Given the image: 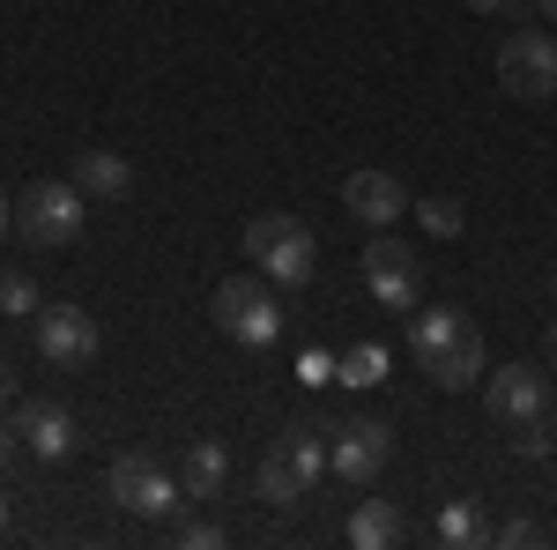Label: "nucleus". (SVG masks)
<instances>
[{"mask_svg": "<svg viewBox=\"0 0 557 550\" xmlns=\"http://www.w3.org/2000/svg\"><path fill=\"white\" fill-rule=\"evenodd\" d=\"M409 357H417L424 380H438L446 394L483 380V335H475V320L461 313V305H431V313H417V320H409Z\"/></svg>", "mask_w": 557, "mask_h": 550, "instance_id": "f257e3e1", "label": "nucleus"}, {"mask_svg": "<svg viewBox=\"0 0 557 550\" xmlns=\"http://www.w3.org/2000/svg\"><path fill=\"white\" fill-rule=\"evenodd\" d=\"M246 260H260V276H268L275 291H305V283L320 276V239H312L305 216L268 209V216L246 223Z\"/></svg>", "mask_w": 557, "mask_h": 550, "instance_id": "f03ea898", "label": "nucleus"}, {"mask_svg": "<svg viewBox=\"0 0 557 550\" xmlns=\"http://www.w3.org/2000/svg\"><path fill=\"white\" fill-rule=\"evenodd\" d=\"M83 209H89V194L75 179H38V186H23V201H15V231H23L38 254H67V246L83 239Z\"/></svg>", "mask_w": 557, "mask_h": 550, "instance_id": "7ed1b4c3", "label": "nucleus"}, {"mask_svg": "<svg viewBox=\"0 0 557 550\" xmlns=\"http://www.w3.org/2000/svg\"><path fill=\"white\" fill-rule=\"evenodd\" d=\"M209 320L223 328L231 342H246V350H268V342L283 335V305H275V283L268 276H223L209 297Z\"/></svg>", "mask_w": 557, "mask_h": 550, "instance_id": "20e7f679", "label": "nucleus"}, {"mask_svg": "<svg viewBox=\"0 0 557 550\" xmlns=\"http://www.w3.org/2000/svg\"><path fill=\"white\" fill-rule=\"evenodd\" d=\"M498 89H506V97H520V105L557 97V38H550V30L520 23L513 38L498 45Z\"/></svg>", "mask_w": 557, "mask_h": 550, "instance_id": "39448f33", "label": "nucleus"}, {"mask_svg": "<svg viewBox=\"0 0 557 550\" xmlns=\"http://www.w3.org/2000/svg\"><path fill=\"white\" fill-rule=\"evenodd\" d=\"M364 291L380 297V313H417V291H424V254H417L409 239L372 231V246H364Z\"/></svg>", "mask_w": 557, "mask_h": 550, "instance_id": "423d86ee", "label": "nucleus"}, {"mask_svg": "<svg viewBox=\"0 0 557 550\" xmlns=\"http://www.w3.org/2000/svg\"><path fill=\"white\" fill-rule=\"evenodd\" d=\"M104 491H112V506L141 513V521H164V513L186 499V491H178V476H164V468H157V454H141V447L112 454V468H104Z\"/></svg>", "mask_w": 557, "mask_h": 550, "instance_id": "0eeeda50", "label": "nucleus"}, {"mask_svg": "<svg viewBox=\"0 0 557 550\" xmlns=\"http://www.w3.org/2000/svg\"><path fill=\"white\" fill-rule=\"evenodd\" d=\"M386 454H394V431L372 424V417L335 424V439H327V468L343 476L349 491H372V484H380V468H386Z\"/></svg>", "mask_w": 557, "mask_h": 550, "instance_id": "6e6552de", "label": "nucleus"}, {"mask_svg": "<svg viewBox=\"0 0 557 550\" xmlns=\"http://www.w3.org/2000/svg\"><path fill=\"white\" fill-rule=\"evenodd\" d=\"M30 335H38V357L52 372H83L89 357H97V320H89L83 305H38Z\"/></svg>", "mask_w": 557, "mask_h": 550, "instance_id": "1a4fd4ad", "label": "nucleus"}, {"mask_svg": "<svg viewBox=\"0 0 557 550\" xmlns=\"http://www.w3.org/2000/svg\"><path fill=\"white\" fill-rule=\"evenodd\" d=\"M8 417H15V439H23L38 462H67V454H75V439H83V431H75V410H67V402H52V394H15V410H8Z\"/></svg>", "mask_w": 557, "mask_h": 550, "instance_id": "9d476101", "label": "nucleus"}, {"mask_svg": "<svg viewBox=\"0 0 557 550\" xmlns=\"http://www.w3.org/2000/svg\"><path fill=\"white\" fill-rule=\"evenodd\" d=\"M483 402H491V424L550 417V380L535 365H498V372H483Z\"/></svg>", "mask_w": 557, "mask_h": 550, "instance_id": "9b49d317", "label": "nucleus"}, {"mask_svg": "<svg viewBox=\"0 0 557 550\" xmlns=\"http://www.w3.org/2000/svg\"><path fill=\"white\" fill-rule=\"evenodd\" d=\"M343 209L364 223V231H386L394 216L409 209V186L394 179V171H349V186H343Z\"/></svg>", "mask_w": 557, "mask_h": 550, "instance_id": "f8f14e48", "label": "nucleus"}, {"mask_svg": "<svg viewBox=\"0 0 557 550\" xmlns=\"http://www.w3.org/2000/svg\"><path fill=\"white\" fill-rule=\"evenodd\" d=\"M75 186H83L89 201H127L134 164L120 157V149H83V157H75Z\"/></svg>", "mask_w": 557, "mask_h": 550, "instance_id": "ddd939ff", "label": "nucleus"}, {"mask_svg": "<svg viewBox=\"0 0 557 550\" xmlns=\"http://www.w3.org/2000/svg\"><path fill=\"white\" fill-rule=\"evenodd\" d=\"M223 476H231L223 439H194V447H186V462H178V491H186V499H215V491H223Z\"/></svg>", "mask_w": 557, "mask_h": 550, "instance_id": "4468645a", "label": "nucleus"}, {"mask_svg": "<svg viewBox=\"0 0 557 550\" xmlns=\"http://www.w3.org/2000/svg\"><path fill=\"white\" fill-rule=\"evenodd\" d=\"M438 543L446 550H475V543H498V528H491L469 499H446V506H438Z\"/></svg>", "mask_w": 557, "mask_h": 550, "instance_id": "2eb2a0df", "label": "nucleus"}, {"mask_svg": "<svg viewBox=\"0 0 557 550\" xmlns=\"http://www.w3.org/2000/svg\"><path fill=\"white\" fill-rule=\"evenodd\" d=\"M260 499H268V506L275 513H290V506H305V491H312V484H305L298 468H290V454H283V447H275V454H268V462H260Z\"/></svg>", "mask_w": 557, "mask_h": 550, "instance_id": "dca6fc26", "label": "nucleus"}, {"mask_svg": "<svg viewBox=\"0 0 557 550\" xmlns=\"http://www.w3.org/2000/svg\"><path fill=\"white\" fill-rule=\"evenodd\" d=\"M401 536V513L386 506V499H357V513H349V543L357 550H386Z\"/></svg>", "mask_w": 557, "mask_h": 550, "instance_id": "f3484780", "label": "nucleus"}, {"mask_svg": "<svg viewBox=\"0 0 557 550\" xmlns=\"http://www.w3.org/2000/svg\"><path fill=\"white\" fill-rule=\"evenodd\" d=\"M386 372H394L386 342H349L343 357H335V387H380Z\"/></svg>", "mask_w": 557, "mask_h": 550, "instance_id": "a211bd4d", "label": "nucleus"}, {"mask_svg": "<svg viewBox=\"0 0 557 550\" xmlns=\"http://www.w3.org/2000/svg\"><path fill=\"white\" fill-rule=\"evenodd\" d=\"M275 447L290 454V468H298L305 484H320V476H327V439H320V424H290Z\"/></svg>", "mask_w": 557, "mask_h": 550, "instance_id": "6ab92c4d", "label": "nucleus"}, {"mask_svg": "<svg viewBox=\"0 0 557 550\" xmlns=\"http://www.w3.org/2000/svg\"><path fill=\"white\" fill-rule=\"evenodd\" d=\"M38 283H30V276H23V268H0V313H8V320H38Z\"/></svg>", "mask_w": 557, "mask_h": 550, "instance_id": "aec40b11", "label": "nucleus"}, {"mask_svg": "<svg viewBox=\"0 0 557 550\" xmlns=\"http://www.w3.org/2000/svg\"><path fill=\"white\" fill-rule=\"evenodd\" d=\"M417 216H424L431 239H461V223H469V209H461L454 194H431V201H417Z\"/></svg>", "mask_w": 557, "mask_h": 550, "instance_id": "412c9836", "label": "nucleus"}, {"mask_svg": "<svg viewBox=\"0 0 557 550\" xmlns=\"http://www.w3.org/2000/svg\"><path fill=\"white\" fill-rule=\"evenodd\" d=\"M298 380L305 387H327V380H335V357H327V350H305V357H298Z\"/></svg>", "mask_w": 557, "mask_h": 550, "instance_id": "4be33fe9", "label": "nucleus"}, {"mask_svg": "<svg viewBox=\"0 0 557 550\" xmlns=\"http://www.w3.org/2000/svg\"><path fill=\"white\" fill-rule=\"evenodd\" d=\"M498 543H506V550H528V543H543V528H535V521H498Z\"/></svg>", "mask_w": 557, "mask_h": 550, "instance_id": "5701e85b", "label": "nucleus"}, {"mask_svg": "<svg viewBox=\"0 0 557 550\" xmlns=\"http://www.w3.org/2000/svg\"><path fill=\"white\" fill-rule=\"evenodd\" d=\"M178 543H186V550H215V543H223V528H215V521H186Z\"/></svg>", "mask_w": 557, "mask_h": 550, "instance_id": "b1692460", "label": "nucleus"}, {"mask_svg": "<svg viewBox=\"0 0 557 550\" xmlns=\"http://www.w3.org/2000/svg\"><path fill=\"white\" fill-rule=\"evenodd\" d=\"M15 447H23V439H15V417H0V468L15 462Z\"/></svg>", "mask_w": 557, "mask_h": 550, "instance_id": "393cba45", "label": "nucleus"}, {"mask_svg": "<svg viewBox=\"0 0 557 550\" xmlns=\"http://www.w3.org/2000/svg\"><path fill=\"white\" fill-rule=\"evenodd\" d=\"M0 402H15V365L0 357Z\"/></svg>", "mask_w": 557, "mask_h": 550, "instance_id": "a878e982", "label": "nucleus"}, {"mask_svg": "<svg viewBox=\"0 0 557 550\" xmlns=\"http://www.w3.org/2000/svg\"><path fill=\"white\" fill-rule=\"evenodd\" d=\"M15 231V201H8V186H0V239Z\"/></svg>", "mask_w": 557, "mask_h": 550, "instance_id": "bb28decb", "label": "nucleus"}, {"mask_svg": "<svg viewBox=\"0 0 557 550\" xmlns=\"http://www.w3.org/2000/svg\"><path fill=\"white\" fill-rule=\"evenodd\" d=\"M461 8H475V15H498V8H520V0H461Z\"/></svg>", "mask_w": 557, "mask_h": 550, "instance_id": "cd10ccee", "label": "nucleus"}, {"mask_svg": "<svg viewBox=\"0 0 557 550\" xmlns=\"http://www.w3.org/2000/svg\"><path fill=\"white\" fill-rule=\"evenodd\" d=\"M535 8H543V23H557V0H535Z\"/></svg>", "mask_w": 557, "mask_h": 550, "instance_id": "c85d7f7f", "label": "nucleus"}, {"mask_svg": "<svg viewBox=\"0 0 557 550\" xmlns=\"http://www.w3.org/2000/svg\"><path fill=\"white\" fill-rule=\"evenodd\" d=\"M0 536H8V491H0Z\"/></svg>", "mask_w": 557, "mask_h": 550, "instance_id": "c756f323", "label": "nucleus"}, {"mask_svg": "<svg viewBox=\"0 0 557 550\" xmlns=\"http://www.w3.org/2000/svg\"><path fill=\"white\" fill-rule=\"evenodd\" d=\"M550 357H557V320H550Z\"/></svg>", "mask_w": 557, "mask_h": 550, "instance_id": "7c9ffc66", "label": "nucleus"}, {"mask_svg": "<svg viewBox=\"0 0 557 550\" xmlns=\"http://www.w3.org/2000/svg\"><path fill=\"white\" fill-rule=\"evenodd\" d=\"M550 297H557V268H550Z\"/></svg>", "mask_w": 557, "mask_h": 550, "instance_id": "2f4dec72", "label": "nucleus"}, {"mask_svg": "<svg viewBox=\"0 0 557 550\" xmlns=\"http://www.w3.org/2000/svg\"><path fill=\"white\" fill-rule=\"evenodd\" d=\"M550 424H557V402H550Z\"/></svg>", "mask_w": 557, "mask_h": 550, "instance_id": "473e14b6", "label": "nucleus"}]
</instances>
